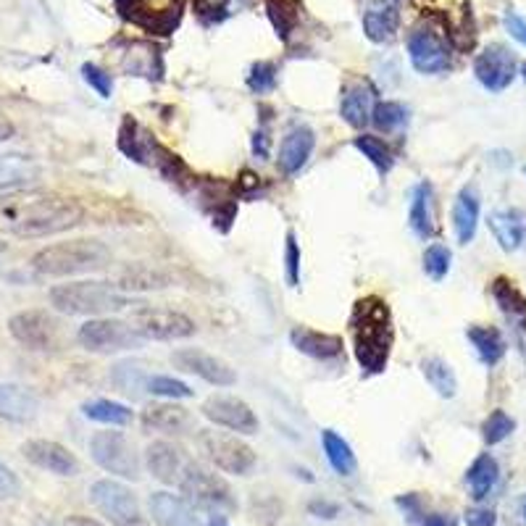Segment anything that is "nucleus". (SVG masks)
<instances>
[{
	"label": "nucleus",
	"mask_w": 526,
	"mask_h": 526,
	"mask_svg": "<svg viewBox=\"0 0 526 526\" xmlns=\"http://www.w3.org/2000/svg\"><path fill=\"white\" fill-rule=\"evenodd\" d=\"M90 456L103 471L114 477L139 480V458L124 432H95L90 439Z\"/></svg>",
	"instance_id": "7"
},
{
	"label": "nucleus",
	"mask_w": 526,
	"mask_h": 526,
	"mask_svg": "<svg viewBox=\"0 0 526 526\" xmlns=\"http://www.w3.org/2000/svg\"><path fill=\"white\" fill-rule=\"evenodd\" d=\"M35 180H40V166L29 156H19V153H3L0 156V192L26 187Z\"/></svg>",
	"instance_id": "28"
},
{
	"label": "nucleus",
	"mask_w": 526,
	"mask_h": 526,
	"mask_svg": "<svg viewBox=\"0 0 526 526\" xmlns=\"http://www.w3.org/2000/svg\"><path fill=\"white\" fill-rule=\"evenodd\" d=\"M121 290H132V293H150V290H166L171 287V276L153 266H132L127 269L119 279Z\"/></svg>",
	"instance_id": "35"
},
{
	"label": "nucleus",
	"mask_w": 526,
	"mask_h": 526,
	"mask_svg": "<svg viewBox=\"0 0 526 526\" xmlns=\"http://www.w3.org/2000/svg\"><path fill=\"white\" fill-rule=\"evenodd\" d=\"M521 77H524V79H526V64H521Z\"/></svg>",
	"instance_id": "58"
},
{
	"label": "nucleus",
	"mask_w": 526,
	"mask_h": 526,
	"mask_svg": "<svg viewBox=\"0 0 526 526\" xmlns=\"http://www.w3.org/2000/svg\"><path fill=\"white\" fill-rule=\"evenodd\" d=\"M253 153L258 159H269V132L266 129H258L253 135Z\"/></svg>",
	"instance_id": "52"
},
{
	"label": "nucleus",
	"mask_w": 526,
	"mask_h": 526,
	"mask_svg": "<svg viewBox=\"0 0 526 526\" xmlns=\"http://www.w3.org/2000/svg\"><path fill=\"white\" fill-rule=\"evenodd\" d=\"M177 487H180V492H182L187 503L192 508L208 511L211 516L213 513L224 516V511H234V498H232V490H229L227 481L222 480L219 474L203 469L201 463L187 460Z\"/></svg>",
	"instance_id": "5"
},
{
	"label": "nucleus",
	"mask_w": 526,
	"mask_h": 526,
	"mask_svg": "<svg viewBox=\"0 0 526 526\" xmlns=\"http://www.w3.org/2000/svg\"><path fill=\"white\" fill-rule=\"evenodd\" d=\"M145 466H148V471L159 481H163V484H177L180 477H182L184 466H187V458H184V453L174 442L159 439V442H150V445H148V450H145Z\"/></svg>",
	"instance_id": "22"
},
{
	"label": "nucleus",
	"mask_w": 526,
	"mask_h": 526,
	"mask_svg": "<svg viewBox=\"0 0 526 526\" xmlns=\"http://www.w3.org/2000/svg\"><path fill=\"white\" fill-rule=\"evenodd\" d=\"M524 174H526V166H524Z\"/></svg>",
	"instance_id": "59"
},
{
	"label": "nucleus",
	"mask_w": 526,
	"mask_h": 526,
	"mask_svg": "<svg viewBox=\"0 0 526 526\" xmlns=\"http://www.w3.org/2000/svg\"><path fill=\"white\" fill-rule=\"evenodd\" d=\"M492 298L500 305L505 319L516 324V329H526V298L511 279L498 276L492 282Z\"/></svg>",
	"instance_id": "30"
},
{
	"label": "nucleus",
	"mask_w": 526,
	"mask_h": 526,
	"mask_svg": "<svg viewBox=\"0 0 526 526\" xmlns=\"http://www.w3.org/2000/svg\"><path fill=\"white\" fill-rule=\"evenodd\" d=\"M321 445H324V456L329 460V466L340 474V477H353L358 469V460L353 448L347 445L343 435H337L335 429H324L321 432Z\"/></svg>",
	"instance_id": "32"
},
{
	"label": "nucleus",
	"mask_w": 526,
	"mask_h": 526,
	"mask_svg": "<svg viewBox=\"0 0 526 526\" xmlns=\"http://www.w3.org/2000/svg\"><path fill=\"white\" fill-rule=\"evenodd\" d=\"M148 368L142 361H119L114 368H111V385H114L119 392L129 395V397H138L142 389H148Z\"/></svg>",
	"instance_id": "33"
},
{
	"label": "nucleus",
	"mask_w": 526,
	"mask_h": 526,
	"mask_svg": "<svg viewBox=\"0 0 526 526\" xmlns=\"http://www.w3.org/2000/svg\"><path fill=\"white\" fill-rule=\"evenodd\" d=\"M201 411L211 424L224 427L229 432L258 435V416L253 413V408L245 400H240L234 395H211Z\"/></svg>",
	"instance_id": "12"
},
{
	"label": "nucleus",
	"mask_w": 526,
	"mask_h": 526,
	"mask_svg": "<svg viewBox=\"0 0 526 526\" xmlns=\"http://www.w3.org/2000/svg\"><path fill=\"white\" fill-rule=\"evenodd\" d=\"M150 516L159 526H203L195 516V508L174 492H153L150 495Z\"/></svg>",
	"instance_id": "23"
},
{
	"label": "nucleus",
	"mask_w": 526,
	"mask_h": 526,
	"mask_svg": "<svg viewBox=\"0 0 526 526\" xmlns=\"http://www.w3.org/2000/svg\"><path fill=\"white\" fill-rule=\"evenodd\" d=\"M35 526H56V524H53L50 519H37V521H35Z\"/></svg>",
	"instance_id": "56"
},
{
	"label": "nucleus",
	"mask_w": 526,
	"mask_h": 526,
	"mask_svg": "<svg viewBox=\"0 0 526 526\" xmlns=\"http://www.w3.org/2000/svg\"><path fill=\"white\" fill-rule=\"evenodd\" d=\"M290 343L298 353L314 358V361H337L345 350L340 335L319 332V329H311V326H295L290 332Z\"/></svg>",
	"instance_id": "19"
},
{
	"label": "nucleus",
	"mask_w": 526,
	"mask_h": 526,
	"mask_svg": "<svg viewBox=\"0 0 526 526\" xmlns=\"http://www.w3.org/2000/svg\"><path fill=\"white\" fill-rule=\"evenodd\" d=\"M408 224L418 240H432L437 232V213H435V187L429 182L416 184L411 198V211H408Z\"/></svg>",
	"instance_id": "25"
},
{
	"label": "nucleus",
	"mask_w": 526,
	"mask_h": 526,
	"mask_svg": "<svg viewBox=\"0 0 526 526\" xmlns=\"http://www.w3.org/2000/svg\"><path fill=\"white\" fill-rule=\"evenodd\" d=\"M400 26L397 0H366L364 3V32L371 43H389Z\"/></svg>",
	"instance_id": "17"
},
{
	"label": "nucleus",
	"mask_w": 526,
	"mask_h": 526,
	"mask_svg": "<svg viewBox=\"0 0 526 526\" xmlns=\"http://www.w3.org/2000/svg\"><path fill=\"white\" fill-rule=\"evenodd\" d=\"M408 121V108L403 106V103H397V100H382V103H376V111H374V119H371V124L379 129V132H397L403 124Z\"/></svg>",
	"instance_id": "40"
},
{
	"label": "nucleus",
	"mask_w": 526,
	"mask_h": 526,
	"mask_svg": "<svg viewBox=\"0 0 526 526\" xmlns=\"http://www.w3.org/2000/svg\"><path fill=\"white\" fill-rule=\"evenodd\" d=\"M198 445L206 453V458L224 474L234 477H248L255 466V453L251 445H245L240 437L224 435L216 429H203L198 435Z\"/></svg>",
	"instance_id": "8"
},
{
	"label": "nucleus",
	"mask_w": 526,
	"mask_h": 526,
	"mask_svg": "<svg viewBox=\"0 0 526 526\" xmlns=\"http://www.w3.org/2000/svg\"><path fill=\"white\" fill-rule=\"evenodd\" d=\"M148 392L166 397V400H184V397H192V389L190 385H184L182 379H174V376H150L148 379Z\"/></svg>",
	"instance_id": "44"
},
{
	"label": "nucleus",
	"mask_w": 526,
	"mask_h": 526,
	"mask_svg": "<svg viewBox=\"0 0 526 526\" xmlns=\"http://www.w3.org/2000/svg\"><path fill=\"white\" fill-rule=\"evenodd\" d=\"M64 526H103V524H98L95 519H88V516H69Z\"/></svg>",
	"instance_id": "54"
},
{
	"label": "nucleus",
	"mask_w": 526,
	"mask_h": 526,
	"mask_svg": "<svg viewBox=\"0 0 526 526\" xmlns=\"http://www.w3.org/2000/svg\"><path fill=\"white\" fill-rule=\"evenodd\" d=\"M19 490H22L19 477H16L5 463H0V500H11V498H16Z\"/></svg>",
	"instance_id": "48"
},
{
	"label": "nucleus",
	"mask_w": 526,
	"mask_h": 526,
	"mask_svg": "<svg viewBox=\"0 0 526 526\" xmlns=\"http://www.w3.org/2000/svg\"><path fill=\"white\" fill-rule=\"evenodd\" d=\"M308 511L319 519H337L340 516V505L329 503V500H314L308 505Z\"/></svg>",
	"instance_id": "51"
},
{
	"label": "nucleus",
	"mask_w": 526,
	"mask_h": 526,
	"mask_svg": "<svg viewBox=\"0 0 526 526\" xmlns=\"http://www.w3.org/2000/svg\"><path fill=\"white\" fill-rule=\"evenodd\" d=\"M79 345L90 353H119V350H132L145 343L138 332L132 329V324L116 319H90L79 326L77 335Z\"/></svg>",
	"instance_id": "9"
},
{
	"label": "nucleus",
	"mask_w": 526,
	"mask_h": 526,
	"mask_svg": "<svg viewBox=\"0 0 526 526\" xmlns=\"http://www.w3.org/2000/svg\"><path fill=\"white\" fill-rule=\"evenodd\" d=\"M353 145H356V150L368 159V163L379 171V174H387L389 169L395 166V156H392V150H389V145L385 139L374 138V135H358V138L353 139Z\"/></svg>",
	"instance_id": "39"
},
{
	"label": "nucleus",
	"mask_w": 526,
	"mask_h": 526,
	"mask_svg": "<svg viewBox=\"0 0 526 526\" xmlns=\"http://www.w3.org/2000/svg\"><path fill=\"white\" fill-rule=\"evenodd\" d=\"M450 263H453V253L448 245H442V242H435V245H429L427 251H424V272L429 279H435V282H442L448 272H450Z\"/></svg>",
	"instance_id": "42"
},
{
	"label": "nucleus",
	"mask_w": 526,
	"mask_h": 526,
	"mask_svg": "<svg viewBox=\"0 0 526 526\" xmlns=\"http://www.w3.org/2000/svg\"><path fill=\"white\" fill-rule=\"evenodd\" d=\"M505 29L511 32L513 40H519L521 46H526V19H521L516 11H508V14H505Z\"/></svg>",
	"instance_id": "50"
},
{
	"label": "nucleus",
	"mask_w": 526,
	"mask_h": 526,
	"mask_svg": "<svg viewBox=\"0 0 526 526\" xmlns=\"http://www.w3.org/2000/svg\"><path fill=\"white\" fill-rule=\"evenodd\" d=\"M421 374L429 382V387L435 389L439 397H456L458 392V376L456 371L450 368L448 361H442L439 356H429L421 361Z\"/></svg>",
	"instance_id": "34"
},
{
	"label": "nucleus",
	"mask_w": 526,
	"mask_h": 526,
	"mask_svg": "<svg viewBox=\"0 0 526 526\" xmlns=\"http://www.w3.org/2000/svg\"><path fill=\"white\" fill-rule=\"evenodd\" d=\"M266 11H269V19L274 24L276 35L282 40H287L295 29V22H298V14L293 11V5H287L284 0H266Z\"/></svg>",
	"instance_id": "43"
},
{
	"label": "nucleus",
	"mask_w": 526,
	"mask_h": 526,
	"mask_svg": "<svg viewBox=\"0 0 526 526\" xmlns=\"http://www.w3.org/2000/svg\"><path fill=\"white\" fill-rule=\"evenodd\" d=\"M408 58L421 74H439L450 69V47L435 26L421 24L408 35Z\"/></svg>",
	"instance_id": "11"
},
{
	"label": "nucleus",
	"mask_w": 526,
	"mask_h": 526,
	"mask_svg": "<svg viewBox=\"0 0 526 526\" xmlns=\"http://www.w3.org/2000/svg\"><path fill=\"white\" fill-rule=\"evenodd\" d=\"M132 526H150V524H148V521H145V519H139L138 524H132Z\"/></svg>",
	"instance_id": "57"
},
{
	"label": "nucleus",
	"mask_w": 526,
	"mask_h": 526,
	"mask_svg": "<svg viewBox=\"0 0 526 526\" xmlns=\"http://www.w3.org/2000/svg\"><path fill=\"white\" fill-rule=\"evenodd\" d=\"M22 453L29 463H35L37 469L50 471L56 477H74L79 471L74 453L53 439H29L22 445Z\"/></svg>",
	"instance_id": "16"
},
{
	"label": "nucleus",
	"mask_w": 526,
	"mask_h": 526,
	"mask_svg": "<svg viewBox=\"0 0 526 526\" xmlns=\"http://www.w3.org/2000/svg\"><path fill=\"white\" fill-rule=\"evenodd\" d=\"M139 421L148 432H163V435H184L192 429V413L177 406L174 400L148 406L139 416Z\"/></svg>",
	"instance_id": "21"
},
{
	"label": "nucleus",
	"mask_w": 526,
	"mask_h": 526,
	"mask_svg": "<svg viewBox=\"0 0 526 526\" xmlns=\"http://www.w3.org/2000/svg\"><path fill=\"white\" fill-rule=\"evenodd\" d=\"M516 56L500 43L484 47L474 61V74L481 88L490 92H503L516 79Z\"/></svg>",
	"instance_id": "14"
},
{
	"label": "nucleus",
	"mask_w": 526,
	"mask_h": 526,
	"mask_svg": "<svg viewBox=\"0 0 526 526\" xmlns=\"http://www.w3.org/2000/svg\"><path fill=\"white\" fill-rule=\"evenodd\" d=\"M208 526H229L227 516H222V513H213V516L208 519Z\"/></svg>",
	"instance_id": "55"
},
{
	"label": "nucleus",
	"mask_w": 526,
	"mask_h": 526,
	"mask_svg": "<svg viewBox=\"0 0 526 526\" xmlns=\"http://www.w3.org/2000/svg\"><path fill=\"white\" fill-rule=\"evenodd\" d=\"M480 211H481V198L480 190L474 184H466L456 198V206H453V229H456V237L460 245H469L477 234L480 227Z\"/></svg>",
	"instance_id": "24"
},
{
	"label": "nucleus",
	"mask_w": 526,
	"mask_h": 526,
	"mask_svg": "<svg viewBox=\"0 0 526 526\" xmlns=\"http://www.w3.org/2000/svg\"><path fill=\"white\" fill-rule=\"evenodd\" d=\"M463 521H466V526H495L498 516L490 508H469L463 513Z\"/></svg>",
	"instance_id": "49"
},
{
	"label": "nucleus",
	"mask_w": 526,
	"mask_h": 526,
	"mask_svg": "<svg viewBox=\"0 0 526 526\" xmlns=\"http://www.w3.org/2000/svg\"><path fill=\"white\" fill-rule=\"evenodd\" d=\"M458 521L450 513H424L421 526H456Z\"/></svg>",
	"instance_id": "53"
},
{
	"label": "nucleus",
	"mask_w": 526,
	"mask_h": 526,
	"mask_svg": "<svg viewBox=\"0 0 526 526\" xmlns=\"http://www.w3.org/2000/svg\"><path fill=\"white\" fill-rule=\"evenodd\" d=\"M150 139H145L142 129L138 127V121L132 119H124L121 124V132H119V148L127 159H132L135 163H148V156H150Z\"/></svg>",
	"instance_id": "38"
},
{
	"label": "nucleus",
	"mask_w": 526,
	"mask_h": 526,
	"mask_svg": "<svg viewBox=\"0 0 526 526\" xmlns=\"http://www.w3.org/2000/svg\"><path fill=\"white\" fill-rule=\"evenodd\" d=\"M82 413L90 418V421H98V424H108V427H127L132 421V411L124 406V403H116V400H90L82 406Z\"/></svg>",
	"instance_id": "37"
},
{
	"label": "nucleus",
	"mask_w": 526,
	"mask_h": 526,
	"mask_svg": "<svg viewBox=\"0 0 526 526\" xmlns=\"http://www.w3.org/2000/svg\"><path fill=\"white\" fill-rule=\"evenodd\" d=\"M171 364L184 371V374H195L203 382L213 387H234L237 385V374L229 366L227 361L216 358L213 353H206L201 347H182L177 353H171Z\"/></svg>",
	"instance_id": "13"
},
{
	"label": "nucleus",
	"mask_w": 526,
	"mask_h": 526,
	"mask_svg": "<svg viewBox=\"0 0 526 526\" xmlns=\"http://www.w3.org/2000/svg\"><path fill=\"white\" fill-rule=\"evenodd\" d=\"M50 305L64 316H106L129 305L111 282H69L50 290Z\"/></svg>",
	"instance_id": "4"
},
{
	"label": "nucleus",
	"mask_w": 526,
	"mask_h": 526,
	"mask_svg": "<svg viewBox=\"0 0 526 526\" xmlns=\"http://www.w3.org/2000/svg\"><path fill=\"white\" fill-rule=\"evenodd\" d=\"M490 229L498 240V245L505 253L519 251L526 240V216L516 208H505V211H495L490 213Z\"/></svg>",
	"instance_id": "27"
},
{
	"label": "nucleus",
	"mask_w": 526,
	"mask_h": 526,
	"mask_svg": "<svg viewBox=\"0 0 526 526\" xmlns=\"http://www.w3.org/2000/svg\"><path fill=\"white\" fill-rule=\"evenodd\" d=\"M316 148V135L311 127L300 124L295 129H290L284 138H282V145H279V156H276V163L282 169V174L287 177H295L300 169L308 163L311 153Z\"/></svg>",
	"instance_id": "18"
},
{
	"label": "nucleus",
	"mask_w": 526,
	"mask_h": 526,
	"mask_svg": "<svg viewBox=\"0 0 526 526\" xmlns=\"http://www.w3.org/2000/svg\"><path fill=\"white\" fill-rule=\"evenodd\" d=\"M353 337H356V358L366 374L385 371L392 350V321L385 300L366 298L356 303L353 311Z\"/></svg>",
	"instance_id": "2"
},
{
	"label": "nucleus",
	"mask_w": 526,
	"mask_h": 526,
	"mask_svg": "<svg viewBox=\"0 0 526 526\" xmlns=\"http://www.w3.org/2000/svg\"><path fill=\"white\" fill-rule=\"evenodd\" d=\"M90 500L114 526H132L142 519L135 492L121 481L98 480L90 487Z\"/></svg>",
	"instance_id": "10"
},
{
	"label": "nucleus",
	"mask_w": 526,
	"mask_h": 526,
	"mask_svg": "<svg viewBox=\"0 0 526 526\" xmlns=\"http://www.w3.org/2000/svg\"><path fill=\"white\" fill-rule=\"evenodd\" d=\"M85 219V208L74 198L46 190L0 192V234L50 237L74 229Z\"/></svg>",
	"instance_id": "1"
},
{
	"label": "nucleus",
	"mask_w": 526,
	"mask_h": 526,
	"mask_svg": "<svg viewBox=\"0 0 526 526\" xmlns=\"http://www.w3.org/2000/svg\"><path fill=\"white\" fill-rule=\"evenodd\" d=\"M82 77H85V82H88V85H90L92 90L98 92L100 98H111V92H114L111 74H106L103 69H98L95 64H85V67H82Z\"/></svg>",
	"instance_id": "47"
},
{
	"label": "nucleus",
	"mask_w": 526,
	"mask_h": 526,
	"mask_svg": "<svg viewBox=\"0 0 526 526\" xmlns=\"http://www.w3.org/2000/svg\"><path fill=\"white\" fill-rule=\"evenodd\" d=\"M111 263V251L98 240H69L47 245L32 258V269L43 276H77L100 272Z\"/></svg>",
	"instance_id": "3"
},
{
	"label": "nucleus",
	"mask_w": 526,
	"mask_h": 526,
	"mask_svg": "<svg viewBox=\"0 0 526 526\" xmlns=\"http://www.w3.org/2000/svg\"><path fill=\"white\" fill-rule=\"evenodd\" d=\"M150 156H153V163H156V169H159L160 174H163V180H169V182L174 184H195L192 180V174H190V169H187V163H184L177 153H171L169 148H163L159 142H153L150 145Z\"/></svg>",
	"instance_id": "36"
},
{
	"label": "nucleus",
	"mask_w": 526,
	"mask_h": 526,
	"mask_svg": "<svg viewBox=\"0 0 526 526\" xmlns=\"http://www.w3.org/2000/svg\"><path fill=\"white\" fill-rule=\"evenodd\" d=\"M40 400L32 389L22 385H0V418L14 421V424H26L37 416Z\"/></svg>",
	"instance_id": "26"
},
{
	"label": "nucleus",
	"mask_w": 526,
	"mask_h": 526,
	"mask_svg": "<svg viewBox=\"0 0 526 526\" xmlns=\"http://www.w3.org/2000/svg\"><path fill=\"white\" fill-rule=\"evenodd\" d=\"M284 279L290 287L300 284V245L293 229L284 237Z\"/></svg>",
	"instance_id": "45"
},
{
	"label": "nucleus",
	"mask_w": 526,
	"mask_h": 526,
	"mask_svg": "<svg viewBox=\"0 0 526 526\" xmlns=\"http://www.w3.org/2000/svg\"><path fill=\"white\" fill-rule=\"evenodd\" d=\"M248 88L258 95L272 92L276 88V67L272 61H258L253 64L251 74H248Z\"/></svg>",
	"instance_id": "46"
},
{
	"label": "nucleus",
	"mask_w": 526,
	"mask_h": 526,
	"mask_svg": "<svg viewBox=\"0 0 526 526\" xmlns=\"http://www.w3.org/2000/svg\"><path fill=\"white\" fill-rule=\"evenodd\" d=\"M376 111V92L368 82H353L343 90L340 100V116L345 124H350L353 129H364L371 124Z\"/></svg>",
	"instance_id": "20"
},
{
	"label": "nucleus",
	"mask_w": 526,
	"mask_h": 526,
	"mask_svg": "<svg viewBox=\"0 0 526 526\" xmlns=\"http://www.w3.org/2000/svg\"><path fill=\"white\" fill-rule=\"evenodd\" d=\"M129 324L142 340H160V343L187 340L198 329L187 314L174 308H160V305H139L132 311Z\"/></svg>",
	"instance_id": "6"
},
{
	"label": "nucleus",
	"mask_w": 526,
	"mask_h": 526,
	"mask_svg": "<svg viewBox=\"0 0 526 526\" xmlns=\"http://www.w3.org/2000/svg\"><path fill=\"white\" fill-rule=\"evenodd\" d=\"M466 337H469V343L474 345V350H477V356H480V361L484 366H495L505 356V350H508L503 332L498 326L471 324L466 329Z\"/></svg>",
	"instance_id": "29"
},
{
	"label": "nucleus",
	"mask_w": 526,
	"mask_h": 526,
	"mask_svg": "<svg viewBox=\"0 0 526 526\" xmlns=\"http://www.w3.org/2000/svg\"><path fill=\"white\" fill-rule=\"evenodd\" d=\"M498 477H500L498 460L490 456V453H481V456L469 466V471H466V484H469L471 498H474V500H484V498L495 490Z\"/></svg>",
	"instance_id": "31"
},
{
	"label": "nucleus",
	"mask_w": 526,
	"mask_h": 526,
	"mask_svg": "<svg viewBox=\"0 0 526 526\" xmlns=\"http://www.w3.org/2000/svg\"><path fill=\"white\" fill-rule=\"evenodd\" d=\"M513 429H516V421L508 413L492 411L481 424V437H484L487 445H500L503 439L513 435Z\"/></svg>",
	"instance_id": "41"
},
{
	"label": "nucleus",
	"mask_w": 526,
	"mask_h": 526,
	"mask_svg": "<svg viewBox=\"0 0 526 526\" xmlns=\"http://www.w3.org/2000/svg\"><path fill=\"white\" fill-rule=\"evenodd\" d=\"M11 337L29 350H47L56 343V321L47 311H22L8 321Z\"/></svg>",
	"instance_id": "15"
}]
</instances>
